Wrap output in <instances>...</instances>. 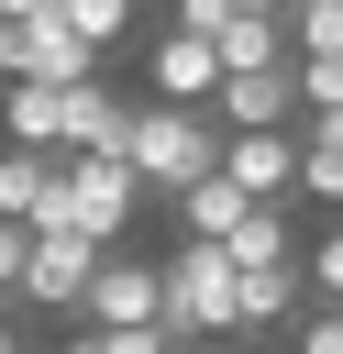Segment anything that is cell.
Listing matches in <instances>:
<instances>
[{
	"mask_svg": "<svg viewBox=\"0 0 343 354\" xmlns=\"http://www.w3.org/2000/svg\"><path fill=\"white\" fill-rule=\"evenodd\" d=\"M221 144H232V133H221V111H210V100H144L122 155H133L144 199H177V188H199V177L221 166Z\"/></svg>",
	"mask_w": 343,
	"mask_h": 354,
	"instance_id": "1",
	"label": "cell"
},
{
	"mask_svg": "<svg viewBox=\"0 0 343 354\" xmlns=\"http://www.w3.org/2000/svg\"><path fill=\"white\" fill-rule=\"evenodd\" d=\"M166 332L177 343H232L243 332V266H232V243H199V232L166 243Z\"/></svg>",
	"mask_w": 343,
	"mask_h": 354,
	"instance_id": "2",
	"label": "cell"
},
{
	"mask_svg": "<svg viewBox=\"0 0 343 354\" xmlns=\"http://www.w3.org/2000/svg\"><path fill=\"white\" fill-rule=\"evenodd\" d=\"M55 221L122 243V232L144 221V177H133V155H66V166H55Z\"/></svg>",
	"mask_w": 343,
	"mask_h": 354,
	"instance_id": "3",
	"label": "cell"
},
{
	"mask_svg": "<svg viewBox=\"0 0 343 354\" xmlns=\"http://www.w3.org/2000/svg\"><path fill=\"white\" fill-rule=\"evenodd\" d=\"M100 232H77V221H33V266H22V310H55V321H77V299H89V277H100Z\"/></svg>",
	"mask_w": 343,
	"mask_h": 354,
	"instance_id": "4",
	"label": "cell"
},
{
	"mask_svg": "<svg viewBox=\"0 0 343 354\" xmlns=\"http://www.w3.org/2000/svg\"><path fill=\"white\" fill-rule=\"evenodd\" d=\"M0 77H55V88H77V77H100V44L44 0V11L0 22Z\"/></svg>",
	"mask_w": 343,
	"mask_h": 354,
	"instance_id": "5",
	"label": "cell"
},
{
	"mask_svg": "<svg viewBox=\"0 0 343 354\" xmlns=\"http://www.w3.org/2000/svg\"><path fill=\"white\" fill-rule=\"evenodd\" d=\"M77 321L89 332H111V321H166V254H100V277H89V299H77Z\"/></svg>",
	"mask_w": 343,
	"mask_h": 354,
	"instance_id": "6",
	"label": "cell"
},
{
	"mask_svg": "<svg viewBox=\"0 0 343 354\" xmlns=\"http://www.w3.org/2000/svg\"><path fill=\"white\" fill-rule=\"evenodd\" d=\"M210 111H221V133H288V111H299V55H288V66H232V77L210 88Z\"/></svg>",
	"mask_w": 343,
	"mask_h": 354,
	"instance_id": "7",
	"label": "cell"
},
{
	"mask_svg": "<svg viewBox=\"0 0 343 354\" xmlns=\"http://www.w3.org/2000/svg\"><path fill=\"white\" fill-rule=\"evenodd\" d=\"M89 88V77H77ZM77 88H55V77H0V144H44V155H66V100Z\"/></svg>",
	"mask_w": 343,
	"mask_h": 354,
	"instance_id": "8",
	"label": "cell"
},
{
	"mask_svg": "<svg viewBox=\"0 0 343 354\" xmlns=\"http://www.w3.org/2000/svg\"><path fill=\"white\" fill-rule=\"evenodd\" d=\"M221 177H232L243 199H288V188H299V133H232V144H221Z\"/></svg>",
	"mask_w": 343,
	"mask_h": 354,
	"instance_id": "9",
	"label": "cell"
},
{
	"mask_svg": "<svg viewBox=\"0 0 343 354\" xmlns=\"http://www.w3.org/2000/svg\"><path fill=\"white\" fill-rule=\"evenodd\" d=\"M299 310H310V266L299 254H277V266H243V332H299Z\"/></svg>",
	"mask_w": 343,
	"mask_h": 354,
	"instance_id": "10",
	"label": "cell"
},
{
	"mask_svg": "<svg viewBox=\"0 0 343 354\" xmlns=\"http://www.w3.org/2000/svg\"><path fill=\"white\" fill-rule=\"evenodd\" d=\"M210 88H221V44L188 33V22H166L155 33V100H210Z\"/></svg>",
	"mask_w": 343,
	"mask_h": 354,
	"instance_id": "11",
	"label": "cell"
},
{
	"mask_svg": "<svg viewBox=\"0 0 343 354\" xmlns=\"http://www.w3.org/2000/svg\"><path fill=\"white\" fill-rule=\"evenodd\" d=\"M133 111H144V100H122L111 77H89V88L66 100V155H122V144H133Z\"/></svg>",
	"mask_w": 343,
	"mask_h": 354,
	"instance_id": "12",
	"label": "cell"
},
{
	"mask_svg": "<svg viewBox=\"0 0 343 354\" xmlns=\"http://www.w3.org/2000/svg\"><path fill=\"white\" fill-rule=\"evenodd\" d=\"M55 166L44 144H0V221H55Z\"/></svg>",
	"mask_w": 343,
	"mask_h": 354,
	"instance_id": "13",
	"label": "cell"
},
{
	"mask_svg": "<svg viewBox=\"0 0 343 354\" xmlns=\"http://www.w3.org/2000/svg\"><path fill=\"white\" fill-rule=\"evenodd\" d=\"M299 188H310L321 210H343V111H310V133H299Z\"/></svg>",
	"mask_w": 343,
	"mask_h": 354,
	"instance_id": "14",
	"label": "cell"
},
{
	"mask_svg": "<svg viewBox=\"0 0 343 354\" xmlns=\"http://www.w3.org/2000/svg\"><path fill=\"white\" fill-rule=\"evenodd\" d=\"M221 243H232V266H277V254H299V232H288V199H243V221H232Z\"/></svg>",
	"mask_w": 343,
	"mask_h": 354,
	"instance_id": "15",
	"label": "cell"
},
{
	"mask_svg": "<svg viewBox=\"0 0 343 354\" xmlns=\"http://www.w3.org/2000/svg\"><path fill=\"white\" fill-rule=\"evenodd\" d=\"M232 221H243V188H232V177H221V166H210V177H199V188H177V232H199V243H221V232H232Z\"/></svg>",
	"mask_w": 343,
	"mask_h": 354,
	"instance_id": "16",
	"label": "cell"
},
{
	"mask_svg": "<svg viewBox=\"0 0 343 354\" xmlns=\"http://www.w3.org/2000/svg\"><path fill=\"white\" fill-rule=\"evenodd\" d=\"M55 11H66V22H77V33L100 44V55H111V44H122V33L144 22V0H55Z\"/></svg>",
	"mask_w": 343,
	"mask_h": 354,
	"instance_id": "17",
	"label": "cell"
},
{
	"mask_svg": "<svg viewBox=\"0 0 343 354\" xmlns=\"http://www.w3.org/2000/svg\"><path fill=\"white\" fill-rule=\"evenodd\" d=\"M288 33L299 55H343V0H288Z\"/></svg>",
	"mask_w": 343,
	"mask_h": 354,
	"instance_id": "18",
	"label": "cell"
},
{
	"mask_svg": "<svg viewBox=\"0 0 343 354\" xmlns=\"http://www.w3.org/2000/svg\"><path fill=\"white\" fill-rule=\"evenodd\" d=\"M77 343H89V354H166L177 332H166V321H111V332H89V321H77Z\"/></svg>",
	"mask_w": 343,
	"mask_h": 354,
	"instance_id": "19",
	"label": "cell"
},
{
	"mask_svg": "<svg viewBox=\"0 0 343 354\" xmlns=\"http://www.w3.org/2000/svg\"><path fill=\"white\" fill-rule=\"evenodd\" d=\"M299 266H310V299H343V210L321 221V243H299Z\"/></svg>",
	"mask_w": 343,
	"mask_h": 354,
	"instance_id": "20",
	"label": "cell"
},
{
	"mask_svg": "<svg viewBox=\"0 0 343 354\" xmlns=\"http://www.w3.org/2000/svg\"><path fill=\"white\" fill-rule=\"evenodd\" d=\"M288 354H343V299H310L299 332H288Z\"/></svg>",
	"mask_w": 343,
	"mask_h": 354,
	"instance_id": "21",
	"label": "cell"
},
{
	"mask_svg": "<svg viewBox=\"0 0 343 354\" xmlns=\"http://www.w3.org/2000/svg\"><path fill=\"white\" fill-rule=\"evenodd\" d=\"M299 100L310 111H343V55H299Z\"/></svg>",
	"mask_w": 343,
	"mask_h": 354,
	"instance_id": "22",
	"label": "cell"
},
{
	"mask_svg": "<svg viewBox=\"0 0 343 354\" xmlns=\"http://www.w3.org/2000/svg\"><path fill=\"white\" fill-rule=\"evenodd\" d=\"M22 266H33V221H0V299H22Z\"/></svg>",
	"mask_w": 343,
	"mask_h": 354,
	"instance_id": "23",
	"label": "cell"
},
{
	"mask_svg": "<svg viewBox=\"0 0 343 354\" xmlns=\"http://www.w3.org/2000/svg\"><path fill=\"white\" fill-rule=\"evenodd\" d=\"M166 22H188V33H221V22H232V0H166Z\"/></svg>",
	"mask_w": 343,
	"mask_h": 354,
	"instance_id": "24",
	"label": "cell"
},
{
	"mask_svg": "<svg viewBox=\"0 0 343 354\" xmlns=\"http://www.w3.org/2000/svg\"><path fill=\"white\" fill-rule=\"evenodd\" d=\"M22 11H44V0H0V22H22Z\"/></svg>",
	"mask_w": 343,
	"mask_h": 354,
	"instance_id": "25",
	"label": "cell"
},
{
	"mask_svg": "<svg viewBox=\"0 0 343 354\" xmlns=\"http://www.w3.org/2000/svg\"><path fill=\"white\" fill-rule=\"evenodd\" d=\"M232 11H288V0H232Z\"/></svg>",
	"mask_w": 343,
	"mask_h": 354,
	"instance_id": "26",
	"label": "cell"
},
{
	"mask_svg": "<svg viewBox=\"0 0 343 354\" xmlns=\"http://www.w3.org/2000/svg\"><path fill=\"white\" fill-rule=\"evenodd\" d=\"M166 354H221V343H166Z\"/></svg>",
	"mask_w": 343,
	"mask_h": 354,
	"instance_id": "27",
	"label": "cell"
},
{
	"mask_svg": "<svg viewBox=\"0 0 343 354\" xmlns=\"http://www.w3.org/2000/svg\"><path fill=\"white\" fill-rule=\"evenodd\" d=\"M243 354H288V343H243Z\"/></svg>",
	"mask_w": 343,
	"mask_h": 354,
	"instance_id": "28",
	"label": "cell"
},
{
	"mask_svg": "<svg viewBox=\"0 0 343 354\" xmlns=\"http://www.w3.org/2000/svg\"><path fill=\"white\" fill-rule=\"evenodd\" d=\"M66 354H89V343H66Z\"/></svg>",
	"mask_w": 343,
	"mask_h": 354,
	"instance_id": "29",
	"label": "cell"
}]
</instances>
